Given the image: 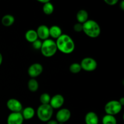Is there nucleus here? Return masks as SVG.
Segmentation results:
<instances>
[{
	"mask_svg": "<svg viewBox=\"0 0 124 124\" xmlns=\"http://www.w3.org/2000/svg\"><path fill=\"white\" fill-rule=\"evenodd\" d=\"M57 48L64 54H70L75 50V44L73 39L66 34H62L56 41Z\"/></svg>",
	"mask_w": 124,
	"mask_h": 124,
	"instance_id": "obj_1",
	"label": "nucleus"
},
{
	"mask_svg": "<svg viewBox=\"0 0 124 124\" xmlns=\"http://www.w3.org/2000/svg\"><path fill=\"white\" fill-rule=\"evenodd\" d=\"M88 37L96 38L100 35L101 32L100 25L95 21L88 19L83 24V31Z\"/></svg>",
	"mask_w": 124,
	"mask_h": 124,
	"instance_id": "obj_2",
	"label": "nucleus"
},
{
	"mask_svg": "<svg viewBox=\"0 0 124 124\" xmlns=\"http://www.w3.org/2000/svg\"><path fill=\"white\" fill-rule=\"evenodd\" d=\"M42 55L47 58H50L56 53L58 48L55 41L53 39H47L42 42V46L40 49Z\"/></svg>",
	"mask_w": 124,
	"mask_h": 124,
	"instance_id": "obj_3",
	"label": "nucleus"
},
{
	"mask_svg": "<svg viewBox=\"0 0 124 124\" xmlns=\"http://www.w3.org/2000/svg\"><path fill=\"white\" fill-rule=\"evenodd\" d=\"M53 114V109L49 104H41L37 110V116L39 119L43 122H47L51 120Z\"/></svg>",
	"mask_w": 124,
	"mask_h": 124,
	"instance_id": "obj_4",
	"label": "nucleus"
},
{
	"mask_svg": "<svg viewBox=\"0 0 124 124\" xmlns=\"http://www.w3.org/2000/svg\"><path fill=\"white\" fill-rule=\"evenodd\" d=\"M105 111L106 115L114 116L117 115L121 111L122 106L121 105L118 101L112 100L108 101L105 105Z\"/></svg>",
	"mask_w": 124,
	"mask_h": 124,
	"instance_id": "obj_5",
	"label": "nucleus"
},
{
	"mask_svg": "<svg viewBox=\"0 0 124 124\" xmlns=\"http://www.w3.org/2000/svg\"><path fill=\"white\" fill-rule=\"evenodd\" d=\"M82 70L86 71H93L96 69L98 67L96 61L90 57L84 58L80 64Z\"/></svg>",
	"mask_w": 124,
	"mask_h": 124,
	"instance_id": "obj_6",
	"label": "nucleus"
},
{
	"mask_svg": "<svg viewBox=\"0 0 124 124\" xmlns=\"http://www.w3.org/2000/svg\"><path fill=\"white\" fill-rule=\"evenodd\" d=\"M7 107L12 113H21L23 109V104L18 99H10L7 102Z\"/></svg>",
	"mask_w": 124,
	"mask_h": 124,
	"instance_id": "obj_7",
	"label": "nucleus"
},
{
	"mask_svg": "<svg viewBox=\"0 0 124 124\" xmlns=\"http://www.w3.org/2000/svg\"><path fill=\"white\" fill-rule=\"evenodd\" d=\"M71 117V112L67 108H61L57 112L56 115V121L58 123H65Z\"/></svg>",
	"mask_w": 124,
	"mask_h": 124,
	"instance_id": "obj_8",
	"label": "nucleus"
},
{
	"mask_svg": "<svg viewBox=\"0 0 124 124\" xmlns=\"http://www.w3.org/2000/svg\"><path fill=\"white\" fill-rule=\"evenodd\" d=\"M43 67L39 63H34L28 69V74L31 78H35L42 74Z\"/></svg>",
	"mask_w": 124,
	"mask_h": 124,
	"instance_id": "obj_9",
	"label": "nucleus"
},
{
	"mask_svg": "<svg viewBox=\"0 0 124 124\" xmlns=\"http://www.w3.org/2000/svg\"><path fill=\"white\" fill-rule=\"evenodd\" d=\"M64 103V98L62 95L59 94H55L51 98L49 105L53 109L60 108Z\"/></svg>",
	"mask_w": 124,
	"mask_h": 124,
	"instance_id": "obj_10",
	"label": "nucleus"
},
{
	"mask_svg": "<svg viewBox=\"0 0 124 124\" xmlns=\"http://www.w3.org/2000/svg\"><path fill=\"white\" fill-rule=\"evenodd\" d=\"M24 118L21 113H11L7 117V124H23Z\"/></svg>",
	"mask_w": 124,
	"mask_h": 124,
	"instance_id": "obj_11",
	"label": "nucleus"
},
{
	"mask_svg": "<svg viewBox=\"0 0 124 124\" xmlns=\"http://www.w3.org/2000/svg\"><path fill=\"white\" fill-rule=\"evenodd\" d=\"M37 33L38 38L40 39V40L47 39L49 38V28L46 25H41L38 27L36 30Z\"/></svg>",
	"mask_w": 124,
	"mask_h": 124,
	"instance_id": "obj_12",
	"label": "nucleus"
},
{
	"mask_svg": "<svg viewBox=\"0 0 124 124\" xmlns=\"http://www.w3.org/2000/svg\"><path fill=\"white\" fill-rule=\"evenodd\" d=\"M85 122L86 124H99V117L96 113L90 111L85 116Z\"/></svg>",
	"mask_w": 124,
	"mask_h": 124,
	"instance_id": "obj_13",
	"label": "nucleus"
},
{
	"mask_svg": "<svg viewBox=\"0 0 124 124\" xmlns=\"http://www.w3.org/2000/svg\"><path fill=\"white\" fill-rule=\"evenodd\" d=\"M49 35L50 36L57 39L62 35V29L58 25H53L49 28Z\"/></svg>",
	"mask_w": 124,
	"mask_h": 124,
	"instance_id": "obj_14",
	"label": "nucleus"
},
{
	"mask_svg": "<svg viewBox=\"0 0 124 124\" xmlns=\"http://www.w3.org/2000/svg\"><path fill=\"white\" fill-rule=\"evenodd\" d=\"M24 119L29 120L32 119L35 115V111L31 107H27L23 109L21 112Z\"/></svg>",
	"mask_w": 124,
	"mask_h": 124,
	"instance_id": "obj_15",
	"label": "nucleus"
},
{
	"mask_svg": "<svg viewBox=\"0 0 124 124\" xmlns=\"http://www.w3.org/2000/svg\"><path fill=\"white\" fill-rule=\"evenodd\" d=\"M76 19L79 23L84 24L88 20V12L85 10H79L76 14Z\"/></svg>",
	"mask_w": 124,
	"mask_h": 124,
	"instance_id": "obj_16",
	"label": "nucleus"
},
{
	"mask_svg": "<svg viewBox=\"0 0 124 124\" xmlns=\"http://www.w3.org/2000/svg\"><path fill=\"white\" fill-rule=\"evenodd\" d=\"M25 38L28 42H31V43H33L34 41L37 40L38 38L36 30H33V29L27 30L25 34Z\"/></svg>",
	"mask_w": 124,
	"mask_h": 124,
	"instance_id": "obj_17",
	"label": "nucleus"
},
{
	"mask_svg": "<svg viewBox=\"0 0 124 124\" xmlns=\"http://www.w3.org/2000/svg\"><path fill=\"white\" fill-rule=\"evenodd\" d=\"M15 18L11 15H6L1 19V23L5 27H10L14 24Z\"/></svg>",
	"mask_w": 124,
	"mask_h": 124,
	"instance_id": "obj_18",
	"label": "nucleus"
},
{
	"mask_svg": "<svg viewBox=\"0 0 124 124\" xmlns=\"http://www.w3.org/2000/svg\"><path fill=\"white\" fill-rule=\"evenodd\" d=\"M28 88L31 92H35L38 90L39 84L37 80L35 78H31L27 84Z\"/></svg>",
	"mask_w": 124,
	"mask_h": 124,
	"instance_id": "obj_19",
	"label": "nucleus"
},
{
	"mask_svg": "<svg viewBox=\"0 0 124 124\" xmlns=\"http://www.w3.org/2000/svg\"><path fill=\"white\" fill-rule=\"evenodd\" d=\"M42 10H43L44 13L47 15H52L54 11V6H53V4L50 1H48L47 3L43 4Z\"/></svg>",
	"mask_w": 124,
	"mask_h": 124,
	"instance_id": "obj_20",
	"label": "nucleus"
},
{
	"mask_svg": "<svg viewBox=\"0 0 124 124\" xmlns=\"http://www.w3.org/2000/svg\"><path fill=\"white\" fill-rule=\"evenodd\" d=\"M102 122V124H117L116 117L109 115H106L103 117Z\"/></svg>",
	"mask_w": 124,
	"mask_h": 124,
	"instance_id": "obj_21",
	"label": "nucleus"
},
{
	"mask_svg": "<svg viewBox=\"0 0 124 124\" xmlns=\"http://www.w3.org/2000/svg\"><path fill=\"white\" fill-rule=\"evenodd\" d=\"M81 70H82V69H81V65L77 62L73 63L72 64L70 65V67H69V70L73 74L79 73L81 71Z\"/></svg>",
	"mask_w": 124,
	"mask_h": 124,
	"instance_id": "obj_22",
	"label": "nucleus"
},
{
	"mask_svg": "<svg viewBox=\"0 0 124 124\" xmlns=\"http://www.w3.org/2000/svg\"><path fill=\"white\" fill-rule=\"evenodd\" d=\"M51 97L48 93H42L41 96H40L39 100L41 102V104H44V105H46V104H49L50 102Z\"/></svg>",
	"mask_w": 124,
	"mask_h": 124,
	"instance_id": "obj_23",
	"label": "nucleus"
},
{
	"mask_svg": "<svg viewBox=\"0 0 124 124\" xmlns=\"http://www.w3.org/2000/svg\"><path fill=\"white\" fill-rule=\"evenodd\" d=\"M42 41L40 39H38L37 40L34 41L32 43L33 47L35 50H40L41 48V46H42Z\"/></svg>",
	"mask_w": 124,
	"mask_h": 124,
	"instance_id": "obj_24",
	"label": "nucleus"
},
{
	"mask_svg": "<svg viewBox=\"0 0 124 124\" xmlns=\"http://www.w3.org/2000/svg\"><path fill=\"white\" fill-rule=\"evenodd\" d=\"M73 29L76 32H81L83 31V24L81 23H76L73 26Z\"/></svg>",
	"mask_w": 124,
	"mask_h": 124,
	"instance_id": "obj_25",
	"label": "nucleus"
},
{
	"mask_svg": "<svg viewBox=\"0 0 124 124\" xmlns=\"http://www.w3.org/2000/svg\"><path fill=\"white\" fill-rule=\"evenodd\" d=\"M104 2L109 6H115L118 2V0H104Z\"/></svg>",
	"mask_w": 124,
	"mask_h": 124,
	"instance_id": "obj_26",
	"label": "nucleus"
},
{
	"mask_svg": "<svg viewBox=\"0 0 124 124\" xmlns=\"http://www.w3.org/2000/svg\"><path fill=\"white\" fill-rule=\"evenodd\" d=\"M47 124H58V122L55 120H50L47 122Z\"/></svg>",
	"mask_w": 124,
	"mask_h": 124,
	"instance_id": "obj_27",
	"label": "nucleus"
},
{
	"mask_svg": "<svg viewBox=\"0 0 124 124\" xmlns=\"http://www.w3.org/2000/svg\"><path fill=\"white\" fill-rule=\"evenodd\" d=\"M121 104V105H122V106H123L124 105V97H122V98H121V99H119V101H118Z\"/></svg>",
	"mask_w": 124,
	"mask_h": 124,
	"instance_id": "obj_28",
	"label": "nucleus"
},
{
	"mask_svg": "<svg viewBox=\"0 0 124 124\" xmlns=\"http://www.w3.org/2000/svg\"><path fill=\"white\" fill-rule=\"evenodd\" d=\"M38 1L39 2H41V3L43 4H44L47 3V2H48V1H50L49 0H38Z\"/></svg>",
	"mask_w": 124,
	"mask_h": 124,
	"instance_id": "obj_29",
	"label": "nucleus"
},
{
	"mask_svg": "<svg viewBox=\"0 0 124 124\" xmlns=\"http://www.w3.org/2000/svg\"><path fill=\"white\" fill-rule=\"evenodd\" d=\"M120 7H121V8L122 10H124V1H121V4H120Z\"/></svg>",
	"mask_w": 124,
	"mask_h": 124,
	"instance_id": "obj_30",
	"label": "nucleus"
},
{
	"mask_svg": "<svg viewBox=\"0 0 124 124\" xmlns=\"http://www.w3.org/2000/svg\"><path fill=\"white\" fill-rule=\"evenodd\" d=\"M2 54H1V53H0V65H1V64H2Z\"/></svg>",
	"mask_w": 124,
	"mask_h": 124,
	"instance_id": "obj_31",
	"label": "nucleus"
},
{
	"mask_svg": "<svg viewBox=\"0 0 124 124\" xmlns=\"http://www.w3.org/2000/svg\"><path fill=\"white\" fill-rule=\"evenodd\" d=\"M58 124H63V123H58Z\"/></svg>",
	"mask_w": 124,
	"mask_h": 124,
	"instance_id": "obj_32",
	"label": "nucleus"
}]
</instances>
